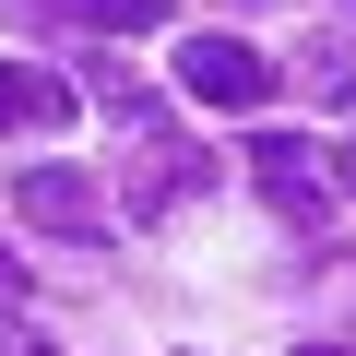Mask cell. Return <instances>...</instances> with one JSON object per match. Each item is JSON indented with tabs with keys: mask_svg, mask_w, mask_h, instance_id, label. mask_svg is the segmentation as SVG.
Wrapping results in <instances>:
<instances>
[{
	"mask_svg": "<svg viewBox=\"0 0 356 356\" xmlns=\"http://www.w3.org/2000/svg\"><path fill=\"white\" fill-rule=\"evenodd\" d=\"M95 95H107V119H131V131H154V95H143L131 72H95Z\"/></svg>",
	"mask_w": 356,
	"mask_h": 356,
	"instance_id": "obj_7",
	"label": "cell"
},
{
	"mask_svg": "<svg viewBox=\"0 0 356 356\" xmlns=\"http://www.w3.org/2000/svg\"><path fill=\"white\" fill-rule=\"evenodd\" d=\"M297 356H356V344H297Z\"/></svg>",
	"mask_w": 356,
	"mask_h": 356,
	"instance_id": "obj_11",
	"label": "cell"
},
{
	"mask_svg": "<svg viewBox=\"0 0 356 356\" xmlns=\"http://www.w3.org/2000/svg\"><path fill=\"white\" fill-rule=\"evenodd\" d=\"M13 273H24V261H13V250H0V297H13Z\"/></svg>",
	"mask_w": 356,
	"mask_h": 356,
	"instance_id": "obj_10",
	"label": "cell"
},
{
	"mask_svg": "<svg viewBox=\"0 0 356 356\" xmlns=\"http://www.w3.org/2000/svg\"><path fill=\"white\" fill-rule=\"evenodd\" d=\"M250 178H261V202H273L285 226H321V214L344 202V191H332V166H321V143H309V131H261V143H250Z\"/></svg>",
	"mask_w": 356,
	"mask_h": 356,
	"instance_id": "obj_2",
	"label": "cell"
},
{
	"mask_svg": "<svg viewBox=\"0 0 356 356\" xmlns=\"http://www.w3.org/2000/svg\"><path fill=\"white\" fill-rule=\"evenodd\" d=\"M24 214H36L48 238H95V226H107V191H95L83 166H24Z\"/></svg>",
	"mask_w": 356,
	"mask_h": 356,
	"instance_id": "obj_3",
	"label": "cell"
},
{
	"mask_svg": "<svg viewBox=\"0 0 356 356\" xmlns=\"http://www.w3.org/2000/svg\"><path fill=\"white\" fill-rule=\"evenodd\" d=\"M0 356H60L48 332H24V321H0Z\"/></svg>",
	"mask_w": 356,
	"mask_h": 356,
	"instance_id": "obj_8",
	"label": "cell"
},
{
	"mask_svg": "<svg viewBox=\"0 0 356 356\" xmlns=\"http://www.w3.org/2000/svg\"><path fill=\"white\" fill-rule=\"evenodd\" d=\"M202 178H214V154H191V143H166V166L143 178V191H131V214H166V202H191Z\"/></svg>",
	"mask_w": 356,
	"mask_h": 356,
	"instance_id": "obj_5",
	"label": "cell"
},
{
	"mask_svg": "<svg viewBox=\"0 0 356 356\" xmlns=\"http://www.w3.org/2000/svg\"><path fill=\"white\" fill-rule=\"evenodd\" d=\"M72 83L48 72V60H0V131H72Z\"/></svg>",
	"mask_w": 356,
	"mask_h": 356,
	"instance_id": "obj_4",
	"label": "cell"
},
{
	"mask_svg": "<svg viewBox=\"0 0 356 356\" xmlns=\"http://www.w3.org/2000/svg\"><path fill=\"white\" fill-rule=\"evenodd\" d=\"M332 191H344V202H356V143H344V154H332Z\"/></svg>",
	"mask_w": 356,
	"mask_h": 356,
	"instance_id": "obj_9",
	"label": "cell"
},
{
	"mask_svg": "<svg viewBox=\"0 0 356 356\" xmlns=\"http://www.w3.org/2000/svg\"><path fill=\"white\" fill-rule=\"evenodd\" d=\"M332 13H356V0H332Z\"/></svg>",
	"mask_w": 356,
	"mask_h": 356,
	"instance_id": "obj_12",
	"label": "cell"
},
{
	"mask_svg": "<svg viewBox=\"0 0 356 356\" xmlns=\"http://www.w3.org/2000/svg\"><path fill=\"white\" fill-rule=\"evenodd\" d=\"M178 95H202V107H226V119H261V107H273V60L214 24V36L178 48Z\"/></svg>",
	"mask_w": 356,
	"mask_h": 356,
	"instance_id": "obj_1",
	"label": "cell"
},
{
	"mask_svg": "<svg viewBox=\"0 0 356 356\" xmlns=\"http://www.w3.org/2000/svg\"><path fill=\"white\" fill-rule=\"evenodd\" d=\"M48 13L95 24V36H154V24H166V0H48Z\"/></svg>",
	"mask_w": 356,
	"mask_h": 356,
	"instance_id": "obj_6",
	"label": "cell"
}]
</instances>
